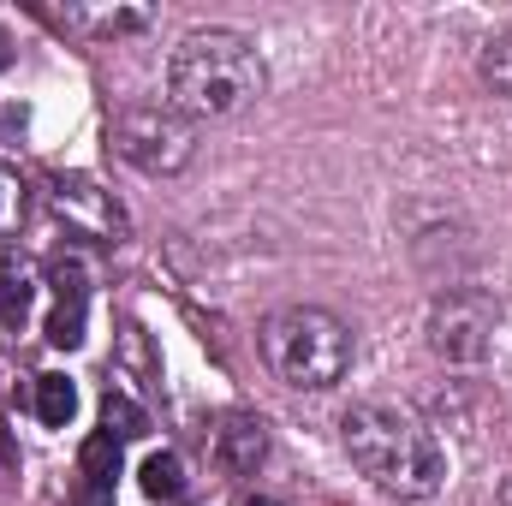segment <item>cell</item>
Wrapping results in <instances>:
<instances>
[{"instance_id":"obj_3","label":"cell","mask_w":512,"mask_h":506,"mask_svg":"<svg viewBox=\"0 0 512 506\" xmlns=\"http://www.w3.org/2000/svg\"><path fill=\"white\" fill-rule=\"evenodd\" d=\"M262 358L286 387L328 393L352 370V328L316 304H292V310H274L262 322Z\"/></svg>"},{"instance_id":"obj_2","label":"cell","mask_w":512,"mask_h":506,"mask_svg":"<svg viewBox=\"0 0 512 506\" xmlns=\"http://www.w3.org/2000/svg\"><path fill=\"white\" fill-rule=\"evenodd\" d=\"M262 90V60L239 30H191L179 36L167 60V108L185 120H221L239 114Z\"/></svg>"},{"instance_id":"obj_8","label":"cell","mask_w":512,"mask_h":506,"mask_svg":"<svg viewBox=\"0 0 512 506\" xmlns=\"http://www.w3.org/2000/svg\"><path fill=\"white\" fill-rule=\"evenodd\" d=\"M262 459H268V423L256 411L221 417V429H215V465L233 471V477H251Z\"/></svg>"},{"instance_id":"obj_1","label":"cell","mask_w":512,"mask_h":506,"mask_svg":"<svg viewBox=\"0 0 512 506\" xmlns=\"http://www.w3.org/2000/svg\"><path fill=\"white\" fill-rule=\"evenodd\" d=\"M346 453L364 483H376L393 501H435L447 483L441 441L399 405H352L346 411Z\"/></svg>"},{"instance_id":"obj_16","label":"cell","mask_w":512,"mask_h":506,"mask_svg":"<svg viewBox=\"0 0 512 506\" xmlns=\"http://www.w3.org/2000/svg\"><path fill=\"white\" fill-rule=\"evenodd\" d=\"M233 506H280V501H268V495H245V501H233Z\"/></svg>"},{"instance_id":"obj_15","label":"cell","mask_w":512,"mask_h":506,"mask_svg":"<svg viewBox=\"0 0 512 506\" xmlns=\"http://www.w3.org/2000/svg\"><path fill=\"white\" fill-rule=\"evenodd\" d=\"M483 78H489L495 90H507V96H512V36L489 42V54H483Z\"/></svg>"},{"instance_id":"obj_14","label":"cell","mask_w":512,"mask_h":506,"mask_svg":"<svg viewBox=\"0 0 512 506\" xmlns=\"http://www.w3.org/2000/svg\"><path fill=\"white\" fill-rule=\"evenodd\" d=\"M24 215H30V185L12 167H0V239H12L24 227Z\"/></svg>"},{"instance_id":"obj_5","label":"cell","mask_w":512,"mask_h":506,"mask_svg":"<svg viewBox=\"0 0 512 506\" xmlns=\"http://www.w3.org/2000/svg\"><path fill=\"white\" fill-rule=\"evenodd\" d=\"M495 346V304L477 292H447L429 304V352L453 370L483 364Z\"/></svg>"},{"instance_id":"obj_4","label":"cell","mask_w":512,"mask_h":506,"mask_svg":"<svg viewBox=\"0 0 512 506\" xmlns=\"http://www.w3.org/2000/svg\"><path fill=\"white\" fill-rule=\"evenodd\" d=\"M114 149L126 155L137 173L149 179H173L191 167L197 155V131L179 108H161V102H143V108H126L114 120Z\"/></svg>"},{"instance_id":"obj_6","label":"cell","mask_w":512,"mask_h":506,"mask_svg":"<svg viewBox=\"0 0 512 506\" xmlns=\"http://www.w3.org/2000/svg\"><path fill=\"white\" fill-rule=\"evenodd\" d=\"M48 209L66 221V233L96 239V245H120L126 239V209L108 185H96L90 173H60L48 185Z\"/></svg>"},{"instance_id":"obj_7","label":"cell","mask_w":512,"mask_h":506,"mask_svg":"<svg viewBox=\"0 0 512 506\" xmlns=\"http://www.w3.org/2000/svg\"><path fill=\"white\" fill-rule=\"evenodd\" d=\"M48 280H54V316H48V340L54 346H84V310H90V274L78 256H54L48 262Z\"/></svg>"},{"instance_id":"obj_11","label":"cell","mask_w":512,"mask_h":506,"mask_svg":"<svg viewBox=\"0 0 512 506\" xmlns=\"http://www.w3.org/2000/svg\"><path fill=\"white\" fill-rule=\"evenodd\" d=\"M143 495H149V501H179V495H185V465H179V453H149V459H143Z\"/></svg>"},{"instance_id":"obj_9","label":"cell","mask_w":512,"mask_h":506,"mask_svg":"<svg viewBox=\"0 0 512 506\" xmlns=\"http://www.w3.org/2000/svg\"><path fill=\"white\" fill-rule=\"evenodd\" d=\"M30 298H36V268L24 262V256H0V322L6 328H24V316H30Z\"/></svg>"},{"instance_id":"obj_12","label":"cell","mask_w":512,"mask_h":506,"mask_svg":"<svg viewBox=\"0 0 512 506\" xmlns=\"http://www.w3.org/2000/svg\"><path fill=\"white\" fill-rule=\"evenodd\" d=\"M78 465H84V483H102V489H114V477H120V441L102 429V435H90L84 441V453H78Z\"/></svg>"},{"instance_id":"obj_13","label":"cell","mask_w":512,"mask_h":506,"mask_svg":"<svg viewBox=\"0 0 512 506\" xmlns=\"http://www.w3.org/2000/svg\"><path fill=\"white\" fill-rule=\"evenodd\" d=\"M102 423H108V435L114 441H137L143 429H149V417H143V405L120 393V387H108V399H102Z\"/></svg>"},{"instance_id":"obj_10","label":"cell","mask_w":512,"mask_h":506,"mask_svg":"<svg viewBox=\"0 0 512 506\" xmlns=\"http://www.w3.org/2000/svg\"><path fill=\"white\" fill-rule=\"evenodd\" d=\"M72 411H78V387H72V381L66 376H36V417H42L48 429H66Z\"/></svg>"},{"instance_id":"obj_18","label":"cell","mask_w":512,"mask_h":506,"mask_svg":"<svg viewBox=\"0 0 512 506\" xmlns=\"http://www.w3.org/2000/svg\"><path fill=\"white\" fill-rule=\"evenodd\" d=\"M6 60H12V42H6V30H0V66H6Z\"/></svg>"},{"instance_id":"obj_17","label":"cell","mask_w":512,"mask_h":506,"mask_svg":"<svg viewBox=\"0 0 512 506\" xmlns=\"http://www.w3.org/2000/svg\"><path fill=\"white\" fill-rule=\"evenodd\" d=\"M495 506H512V477L501 483V495H495Z\"/></svg>"}]
</instances>
